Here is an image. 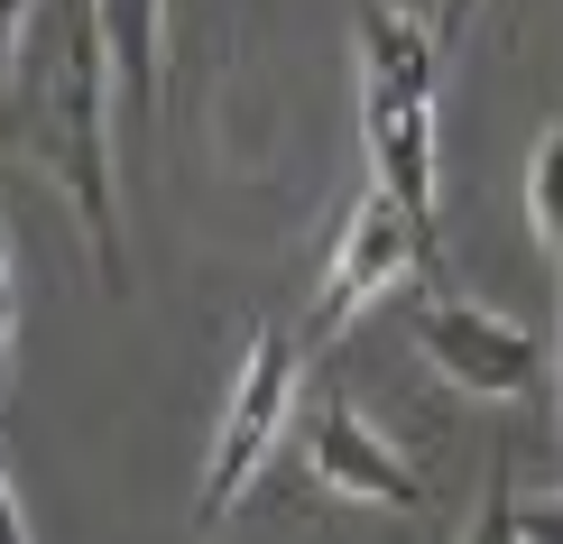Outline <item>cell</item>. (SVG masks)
<instances>
[{
  "label": "cell",
  "instance_id": "obj_12",
  "mask_svg": "<svg viewBox=\"0 0 563 544\" xmlns=\"http://www.w3.org/2000/svg\"><path fill=\"white\" fill-rule=\"evenodd\" d=\"M10 342H19V287H10V241H0V378H10Z\"/></svg>",
  "mask_w": 563,
  "mask_h": 544
},
{
  "label": "cell",
  "instance_id": "obj_11",
  "mask_svg": "<svg viewBox=\"0 0 563 544\" xmlns=\"http://www.w3.org/2000/svg\"><path fill=\"white\" fill-rule=\"evenodd\" d=\"M518 535H527V544H563V489H545V499H518Z\"/></svg>",
  "mask_w": 563,
  "mask_h": 544
},
{
  "label": "cell",
  "instance_id": "obj_7",
  "mask_svg": "<svg viewBox=\"0 0 563 544\" xmlns=\"http://www.w3.org/2000/svg\"><path fill=\"white\" fill-rule=\"evenodd\" d=\"M111 84H121V121L139 130L157 111V65H167V0H92Z\"/></svg>",
  "mask_w": 563,
  "mask_h": 544
},
{
  "label": "cell",
  "instance_id": "obj_13",
  "mask_svg": "<svg viewBox=\"0 0 563 544\" xmlns=\"http://www.w3.org/2000/svg\"><path fill=\"white\" fill-rule=\"evenodd\" d=\"M472 19H481V0H443V10H434V37H443V56H453V37L472 29Z\"/></svg>",
  "mask_w": 563,
  "mask_h": 544
},
{
  "label": "cell",
  "instance_id": "obj_2",
  "mask_svg": "<svg viewBox=\"0 0 563 544\" xmlns=\"http://www.w3.org/2000/svg\"><path fill=\"white\" fill-rule=\"evenodd\" d=\"M111 111H121V84H111L92 0H75V19H65V65L37 92L19 84V121L37 130V167L65 185V203H75V222L92 241V268L121 296L130 287V249H121V195H111Z\"/></svg>",
  "mask_w": 563,
  "mask_h": 544
},
{
  "label": "cell",
  "instance_id": "obj_5",
  "mask_svg": "<svg viewBox=\"0 0 563 544\" xmlns=\"http://www.w3.org/2000/svg\"><path fill=\"white\" fill-rule=\"evenodd\" d=\"M407 323H416V351L434 360V378H453L462 397H527L536 369H545L536 333L518 314H499V304H481V296H453V287L416 296Z\"/></svg>",
  "mask_w": 563,
  "mask_h": 544
},
{
  "label": "cell",
  "instance_id": "obj_6",
  "mask_svg": "<svg viewBox=\"0 0 563 544\" xmlns=\"http://www.w3.org/2000/svg\"><path fill=\"white\" fill-rule=\"evenodd\" d=\"M305 462L333 499H369V508H426V470H416L397 443L369 424L351 397H314L305 415Z\"/></svg>",
  "mask_w": 563,
  "mask_h": 544
},
{
  "label": "cell",
  "instance_id": "obj_8",
  "mask_svg": "<svg viewBox=\"0 0 563 544\" xmlns=\"http://www.w3.org/2000/svg\"><path fill=\"white\" fill-rule=\"evenodd\" d=\"M462 544H527L518 535V470H508V453H489V480H481V508H472V526H462Z\"/></svg>",
  "mask_w": 563,
  "mask_h": 544
},
{
  "label": "cell",
  "instance_id": "obj_15",
  "mask_svg": "<svg viewBox=\"0 0 563 544\" xmlns=\"http://www.w3.org/2000/svg\"><path fill=\"white\" fill-rule=\"evenodd\" d=\"M554 287H563V249H554Z\"/></svg>",
  "mask_w": 563,
  "mask_h": 544
},
{
  "label": "cell",
  "instance_id": "obj_9",
  "mask_svg": "<svg viewBox=\"0 0 563 544\" xmlns=\"http://www.w3.org/2000/svg\"><path fill=\"white\" fill-rule=\"evenodd\" d=\"M527 222L545 249H563V130H545V148L527 167Z\"/></svg>",
  "mask_w": 563,
  "mask_h": 544
},
{
  "label": "cell",
  "instance_id": "obj_3",
  "mask_svg": "<svg viewBox=\"0 0 563 544\" xmlns=\"http://www.w3.org/2000/svg\"><path fill=\"white\" fill-rule=\"evenodd\" d=\"M407 277L443 287V277H434V258H426V241H416V222L379 195V185H361V203L342 212L333 258H323V287H314V304H305V323H296V342H305V351L342 342L351 323H361L388 287H407Z\"/></svg>",
  "mask_w": 563,
  "mask_h": 544
},
{
  "label": "cell",
  "instance_id": "obj_10",
  "mask_svg": "<svg viewBox=\"0 0 563 544\" xmlns=\"http://www.w3.org/2000/svg\"><path fill=\"white\" fill-rule=\"evenodd\" d=\"M19 37H29V0H0V111L19 102Z\"/></svg>",
  "mask_w": 563,
  "mask_h": 544
},
{
  "label": "cell",
  "instance_id": "obj_1",
  "mask_svg": "<svg viewBox=\"0 0 563 544\" xmlns=\"http://www.w3.org/2000/svg\"><path fill=\"white\" fill-rule=\"evenodd\" d=\"M434 75H443V37L434 19H407V10H361V148H369V185L416 222L434 277H443V231H434V176H443V148H434Z\"/></svg>",
  "mask_w": 563,
  "mask_h": 544
},
{
  "label": "cell",
  "instance_id": "obj_14",
  "mask_svg": "<svg viewBox=\"0 0 563 544\" xmlns=\"http://www.w3.org/2000/svg\"><path fill=\"white\" fill-rule=\"evenodd\" d=\"M0 544H29V517H19V489H10V470H0Z\"/></svg>",
  "mask_w": 563,
  "mask_h": 544
},
{
  "label": "cell",
  "instance_id": "obj_4",
  "mask_svg": "<svg viewBox=\"0 0 563 544\" xmlns=\"http://www.w3.org/2000/svg\"><path fill=\"white\" fill-rule=\"evenodd\" d=\"M296 378H305V342L287 333V323H260L250 351H241V378H231L222 434H213V453H203V480H195V517H203V526H222L231 499H241V480L268 462V443L287 434Z\"/></svg>",
  "mask_w": 563,
  "mask_h": 544
}]
</instances>
